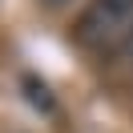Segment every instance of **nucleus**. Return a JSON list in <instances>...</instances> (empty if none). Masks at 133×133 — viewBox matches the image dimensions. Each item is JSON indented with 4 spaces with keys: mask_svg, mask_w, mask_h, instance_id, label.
Returning a JSON list of instances; mask_svg holds the SVG:
<instances>
[{
    "mask_svg": "<svg viewBox=\"0 0 133 133\" xmlns=\"http://www.w3.org/2000/svg\"><path fill=\"white\" fill-rule=\"evenodd\" d=\"M133 32V0H89L73 20V44L85 52H113Z\"/></svg>",
    "mask_w": 133,
    "mask_h": 133,
    "instance_id": "f257e3e1",
    "label": "nucleus"
},
{
    "mask_svg": "<svg viewBox=\"0 0 133 133\" xmlns=\"http://www.w3.org/2000/svg\"><path fill=\"white\" fill-rule=\"evenodd\" d=\"M113 65L121 69V73H133V32H129V36H125V41L113 49Z\"/></svg>",
    "mask_w": 133,
    "mask_h": 133,
    "instance_id": "f03ea898",
    "label": "nucleus"
},
{
    "mask_svg": "<svg viewBox=\"0 0 133 133\" xmlns=\"http://www.w3.org/2000/svg\"><path fill=\"white\" fill-rule=\"evenodd\" d=\"M44 4H49V8H57V4H65V0H44Z\"/></svg>",
    "mask_w": 133,
    "mask_h": 133,
    "instance_id": "7ed1b4c3",
    "label": "nucleus"
}]
</instances>
